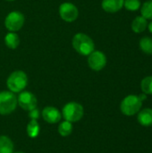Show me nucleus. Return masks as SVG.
Here are the masks:
<instances>
[{
  "instance_id": "nucleus-24",
  "label": "nucleus",
  "mask_w": 152,
  "mask_h": 153,
  "mask_svg": "<svg viewBox=\"0 0 152 153\" xmlns=\"http://www.w3.org/2000/svg\"><path fill=\"white\" fill-rule=\"evenodd\" d=\"M13 153H25V152H13Z\"/></svg>"
},
{
  "instance_id": "nucleus-12",
  "label": "nucleus",
  "mask_w": 152,
  "mask_h": 153,
  "mask_svg": "<svg viewBox=\"0 0 152 153\" xmlns=\"http://www.w3.org/2000/svg\"><path fill=\"white\" fill-rule=\"evenodd\" d=\"M138 123L144 126H152V108H144L138 112Z\"/></svg>"
},
{
  "instance_id": "nucleus-9",
  "label": "nucleus",
  "mask_w": 152,
  "mask_h": 153,
  "mask_svg": "<svg viewBox=\"0 0 152 153\" xmlns=\"http://www.w3.org/2000/svg\"><path fill=\"white\" fill-rule=\"evenodd\" d=\"M88 65L91 70L99 72L104 69L107 65V56L103 52L94 50L88 56Z\"/></svg>"
},
{
  "instance_id": "nucleus-14",
  "label": "nucleus",
  "mask_w": 152,
  "mask_h": 153,
  "mask_svg": "<svg viewBox=\"0 0 152 153\" xmlns=\"http://www.w3.org/2000/svg\"><path fill=\"white\" fill-rule=\"evenodd\" d=\"M4 44L10 49H15L20 44V38L16 32L9 31L4 36Z\"/></svg>"
},
{
  "instance_id": "nucleus-1",
  "label": "nucleus",
  "mask_w": 152,
  "mask_h": 153,
  "mask_svg": "<svg viewBox=\"0 0 152 153\" xmlns=\"http://www.w3.org/2000/svg\"><path fill=\"white\" fill-rule=\"evenodd\" d=\"M72 46L77 53L85 56H89L95 50V44L93 39L82 32H78L73 37Z\"/></svg>"
},
{
  "instance_id": "nucleus-16",
  "label": "nucleus",
  "mask_w": 152,
  "mask_h": 153,
  "mask_svg": "<svg viewBox=\"0 0 152 153\" xmlns=\"http://www.w3.org/2000/svg\"><path fill=\"white\" fill-rule=\"evenodd\" d=\"M13 141L6 135H0V153H13Z\"/></svg>"
},
{
  "instance_id": "nucleus-2",
  "label": "nucleus",
  "mask_w": 152,
  "mask_h": 153,
  "mask_svg": "<svg viewBox=\"0 0 152 153\" xmlns=\"http://www.w3.org/2000/svg\"><path fill=\"white\" fill-rule=\"evenodd\" d=\"M28 85V76L22 70L13 71L6 79L8 91L13 93H20L25 90Z\"/></svg>"
},
{
  "instance_id": "nucleus-7",
  "label": "nucleus",
  "mask_w": 152,
  "mask_h": 153,
  "mask_svg": "<svg viewBox=\"0 0 152 153\" xmlns=\"http://www.w3.org/2000/svg\"><path fill=\"white\" fill-rule=\"evenodd\" d=\"M58 12L61 19L66 22H73L79 16V10L77 6L70 2H65L61 4Z\"/></svg>"
},
{
  "instance_id": "nucleus-20",
  "label": "nucleus",
  "mask_w": 152,
  "mask_h": 153,
  "mask_svg": "<svg viewBox=\"0 0 152 153\" xmlns=\"http://www.w3.org/2000/svg\"><path fill=\"white\" fill-rule=\"evenodd\" d=\"M141 13L147 20H152V0H148L141 6Z\"/></svg>"
},
{
  "instance_id": "nucleus-21",
  "label": "nucleus",
  "mask_w": 152,
  "mask_h": 153,
  "mask_svg": "<svg viewBox=\"0 0 152 153\" xmlns=\"http://www.w3.org/2000/svg\"><path fill=\"white\" fill-rule=\"evenodd\" d=\"M142 4L140 0H125L124 7L128 11H137L141 8Z\"/></svg>"
},
{
  "instance_id": "nucleus-18",
  "label": "nucleus",
  "mask_w": 152,
  "mask_h": 153,
  "mask_svg": "<svg viewBox=\"0 0 152 153\" xmlns=\"http://www.w3.org/2000/svg\"><path fill=\"white\" fill-rule=\"evenodd\" d=\"M140 49L147 54V55H152V38L150 37H143L140 39L139 42Z\"/></svg>"
},
{
  "instance_id": "nucleus-4",
  "label": "nucleus",
  "mask_w": 152,
  "mask_h": 153,
  "mask_svg": "<svg viewBox=\"0 0 152 153\" xmlns=\"http://www.w3.org/2000/svg\"><path fill=\"white\" fill-rule=\"evenodd\" d=\"M142 106V100L138 95H128L126 96L120 104L121 112L127 117L137 114Z\"/></svg>"
},
{
  "instance_id": "nucleus-25",
  "label": "nucleus",
  "mask_w": 152,
  "mask_h": 153,
  "mask_svg": "<svg viewBox=\"0 0 152 153\" xmlns=\"http://www.w3.org/2000/svg\"><path fill=\"white\" fill-rule=\"evenodd\" d=\"M5 1H10V2H13V1H15V0H5Z\"/></svg>"
},
{
  "instance_id": "nucleus-8",
  "label": "nucleus",
  "mask_w": 152,
  "mask_h": 153,
  "mask_svg": "<svg viewBox=\"0 0 152 153\" xmlns=\"http://www.w3.org/2000/svg\"><path fill=\"white\" fill-rule=\"evenodd\" d=\"M17 103L18 106L23 110L30 111L37 108L38 100L32 92L22 91V92L19 93V96L17 97Z\"/></svg>"
},
{
  "instance_id": "nucleus-23",
  "label": "nucleus",
  "mask_w": 152,
  "mask_h": 153,
  "mask_svg": "<svg viewBox=\"0 0 152 153\" xmlns=\"http://www.w3.org/2000/svg\"><path fill=\"white\" fill-rule=\"evenodd\" d=\"M148 29H149L150 32L152 34V20H151V22L148 24Z\"/></svg>"
},
{
  "instance_id": "nucleus-15",
  "label": "nucleus",
  "mask_w": 152,
  "mask_h": 153,
  "mask_svg": "<svg viewBox=\"0 0 152 153\" xmlns=\"http://www.w3.org/2000/svg\"><path fill=\"white\" fill-rule=\"evenodd\" d=\"M26 133L30 138H37L40 133V126L39 122L37 120H30L26 126Z\"/></svg>"
},
{
  "instance_id": "nucleus-11",
  "label": "nucleus",
  "mask_w": 152,
  "mask_h": 153,
  "mask_svg": "<svg viewBox=\"0 0 152 153\" xmlns=\"http://www.w3.org/2000/svg\"><path fill=\"white\" fill-rule=\"evenodd\" d=\"M124 2L125 0H102L101 7L107 13H114L124 7Z\"/></svg>"
},
{
  "instance_id": "nucleus-13",
  "label": "nucleus",
  "mask_w": 152,
  "mask_h": 153,
  "mask_svg": "<svg viewBox=\"0 0 152 153\" xmlns=\"http://www.w3.org/2000/svg\"><path fill=\"white\" fill-rule=\"evenodd\" d=\"M132 30L135 33H142L148 28V20L145 19L143 16H137L135 17L131 24Z\"/></svg>"
},
{
  "instance_id": "nucleus-22",
  "label": "nucleus",
  "mask_w": 152,
  "mask_h": 153,
  "mask_svg": "<svg viewBox=\"0 0 152 153\" xmlns=\"http://www.w3.org/2000/svg\"><path fill=\"white\" fill-rule=\"evenodd\" d=\"M28 117L30 118V120H39L41 117V112L38 108H35L30 111H28Z\"/></svg>"
},
{
  "instance_id": "nucleus-19",
  "label": "nucleus",
  "mask_w": 152,
  "mask_h": 153,
  "mask_svg": "<svg viewBox=\"0 0 152 153\" xmlns=\"http://www.w3.org/2000/svg\"><path fill=\"white\" fill-rule=\"evenodd\" d=\"M142 91L146 95H152V76H146L141 82Z\"/></svg>"
},
{
  "instance_id": "nucleus-5",
  "label": "nucleus",
  "mask_w": 152,
  "mask_h": 153,
  "mask_svg": "<svg viewBox=\"0 0 152 153\" xmlns=\"http://www.w3.org/2000/svg\"><path fill=\"white\" fill-rule=\"evenodd\" d=\"M17 97L10 91H0V115L7 116L12 114L17 108Z\"/></svg>"
},
{
  "instance_id": "nucleus-3",
  "label": "nucleus",
  "mask_w": 152,
  "mask_h": 153,
  "mask_svg": "<svg viewBox=\"0 0 152 153\" xmlns=\"http://www.w3.org/2000/svg\"><path fill=\"white\" fill-rule=\"evenodd\" d=\"M62 117L71 123H76L80 121L84 115V108L82 104L70 101L66 103L62 109Z\"/></svg>"
},
{
  "instance_id": "nucleus-6",
  "label": "nucleus",
  "mask_w": 152,
  "mask_h": 153,
  "mask_svg": "<svg viewBox=\"0 0 152 153\" xmlns=\"http://www.w3.org/2000/svg\"><path fill=\"white\" fill-rule=\"evenodd\" d=\"M24 22L25 17L22 13L19 11H13L6 15L4 19V26L9 31L16 32L22 28Z\"/></svg>"
},
{
  "instance_id": "nucleus-17",
  "label": "nucleus",
  "mask_w": 152,
  "mask_h": 153,
  "mask_svg": "<svg viewBox=\"0 0 152 153\" xmlns=\"http://www.w3.org/2000/svg\"><path fill=\"white\" fill-rule=\"evenodd\" d=\"M73 123L66 121V120L61 122L57 127L58 134L63 137H67V136L71 135L73 133Z\"/></svg>"
},
{
  "instance_id": "nucleus-10",
  "label": "nucleus",
  "mask_w": 152,
  "mask_h": 153,
  "mask_svg": "<svg viewBox=\"0 0 152 153\" xmlns=\"http://www.w3.org/2000/svg\"><path fill=\"white\" fill-rule=\"evenodd\" d=\"M42 118L48 124H57L62 119V113L55 107H45L41 111Z\"/></svg>"
}]
</instances>
